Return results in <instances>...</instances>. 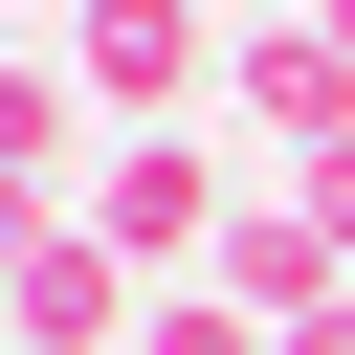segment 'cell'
Wrapping results in <instances>:
<instances>
[{
    "label": "cell",
    "mask_w": 355,
    "mask_h": 355,
    "mask_svg": "<svg viewBox=\"0 0 355 355\" xmlns=\"http://www.w3.org/2000/svg\"><path fill=\"white\" fill-rule=\"evenodd\" d=\"M222 111H244L266 155H333V133H355V44H333V0H244V44H222Z\"/></svg>",
    "instance_id": "cell-3"
},
{
    "label": "cell",
    "mask_w": 355,
    "mask_h": 355,
    "mask_svg": "<svg viewBox=\"0 0 355 355\" xmlns=\"http://www.w3.org/2000/svg\"><path fill=\"white\" fill-rule=\"evenodd\" d=\"M133 355H266V311H244V288H155V333H133Z\"/></svg>",
    "instance_id": "cell-7"
},
{
    "label": "cell",
    "mask_w": 355,
    "mask_h": 355,
    "mask_svg": "<svg viewBox=\"0 0 355 355\" xmlns=\"http://www.w3.org/2000/svg\"><path fill=\"white\" fill-rule=\"evenodd\" d=\"M44 244H67V200H44V178H0V288H22Z\"/></svg>",
    "instance_id": "cell-8"
},
{
    "label": "cell",
    "mask_w": 355,
    "mask_h": 355,
    "mask_svg": "<svg viewBox=\"0 0 355 355\" xmlns=\"http://www.w3.org/2000/svg\"><path fill=\"white\" fill-rule=\"evenodd\" d=\"M222 22H244V0H222Z\"/></svg>",
    "instance_id": "cell-11"
},
{
    "label": "cell",
    "mask_w": 355,
    "mask_h": 355,
    "mask_svg": "<svg viewBox=\"0 0 355 355\" xmlns=\"http://www.w3.org/2000/svg\"><path fill=\"white\" fill-rule=\"evenodd\" d=\"M0 333H22V355H133V333H155V288H133V266H111L89 222H67V244H44L22 288H0Z\"/></svg>",
    "instance_id": "cell-4"
},
{
    "label": "cell",
    "mask_w": 355,
    "mask_h": 355,
    "mask_svg": "<svg viewBox=\"0 0 355 355\" xmlns=\"http://www.w3.org/2000/svg\"><path fill=\"white\" fill-rule=\"evenodd\" d=\"M222 222H244L222 133H111V155H89V244H111L133 288H200V266H222Z\"/></svg>",
    "instance_id": "cell-1"
},
{
    "label": "cell",
    "mask_w": 355,
    "mask_h": 355,
    "mask_svg": "<svg viewBox=\"0 0 355 355\" xmlns=\"http://www.w3.org/2000/svg\"><path fill=\"white\" fill-rule=\"evenodd\" d=\"M200 288H244V311H266V333H288V311H333V288H355V266H333V222H311V200H288V178H244V222H222V266H200Z\"/></svg>",
    "instance_id": "cell-5"
},
{
    "label": "cell",
    "mask_w": 355,
    "mask_h": 355,
    "mask_svg": "<svg viewBox=\"0 0 355 355\" xmlns=\"http://www.w3.org/2000/svg\"><path fill=\"white\" fill-rule=\"evenodd\" d=\"M222 0H67V89L111 111V133H200V89H222Z\"/></svg>",
    "instance_id": "cell-2"
},
{
    "label": "cell",
    "mask_w": 355,
    "mask_h": 355,
    "mask_svg": "<svg viewBox=\"0 0 355 355\" xmlns=\"http://www.w3.org/2000/svg\"><path fill=\"white\" fill-rule=\"evenodd\" d=\"M266 355H355V288H333V311H288V333H266Z\"/></svg>",
    "instance_id": "cell-10"
},
{
    "label": "cell",
    "mask_w": 355,
    "mask_h": 355,
    "mask_svg": "<svg viewBox=\"0 0 355 355\" xmlns=\"http://www.w3.org/2000/svg\"><path fill=\"white\" fill-rule=\"evenodd\" d=\"M67 155V44H0V178Z\"/></svg>",
    "instance_id": "cell-6"
},
{
    "label": "cell",
    "mask_w": 355,
    "mask_h": 355,
    "mask_svg": "<svg viewBox=\"0 0 355 355\" xmlns=\"http://www.w3.org/2000/svg\"><path fill=\"white\" fill-rule=\"evenodd\" d=\"M288 200H311V222H333V266H355V133H333V155H288Z\"/></svg>",
    "instance_id": "cell-9"
}]
</instances>
